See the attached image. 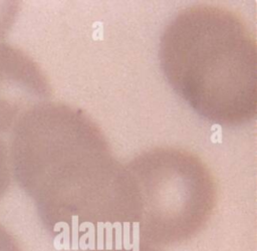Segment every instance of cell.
<instances>
[{
	"instance_id": "obj_1",
	"label": "cell",
	"mask_w": 257,
	"mask_h": 251,
	"mask_svg": "<svg viewBox=\"0 0 257 251\" xmlns=\"http://www.w3.org/2000/svg\"><path fill=\"white\" fill-rule=\"evenodd\" d=\"M11 173L44 227L72 241L128 223L123 165L103 133L80 109L45 101L11 131Z\"/></svg>"
},
{
	"instance_id": "obj_6",
	"label": "cell",
	"mask_w": 257,
	"mask_h": 251,
	"mask_svg": "<svg viewBox=\"0 0 257 251\" xmlns=\"http://www.w3.org/2000/svg\"><path fill=\"white\" fill-rule=\"evenodd\" d=\"M17 4L13 1H0V39L9 31L15 20L18 11Z\"/></svg>"
},
{
	"instance_id": "obj_4",
	"label": "cell",
	"mask_w": 257,
	"mask_h": 251,
	"mask_svg": "<svg viewBox=\"0 0 257 251\" xmlns=\"http://www.w3.org/2000/svg\"><path fill=\"white\" fill-rule=\"evenodd\" d=\"M51 95L50 83L33 58L14 45L0 43V133L11 132L28 110Z\"/></svg>"
},
{
	"instance_id": "obj_5",
	"label": "cell",
	"mask_w": 257,
	"mask_h": 251,
	"mask_svg": "<svg viewBox=\"0 0 257 251\" xmlns=\"http://www.w3.org/2000/svg\"><path fill=\"white\" fill-rule=\"evenodd\" d=\"M11 179V168L9 160L8 146L0 138V199L9 187Z\"/></svg>"
},
{
	"instance_id": "obj_7",
	"label": "cell",
	"mask_w": 257,
	"mask_h": 251,
	"mask_svg": "<svg viewBox=\"0 0 257 251\" xmlns=\"http://www.w3.org/2000/svg\"><path fill=\"white\" fill-rule=\"evenodd\" d=\"M0 251H21L14 236L0 223Z\"/></svg>"
},
{
	"instance_id": "obj_3",
	"label": "cell",
	"mask_w": 257,
	"mask_h": 251,
	"mask_svg": "<svg viewBox=\"0 0 257 251\" xmlns=\"http://www.w3.org/2000/svg\"><path fill=\"white\" fill-rule=\"evenodd\" d=\"M130 223L141 243L154 247L184 243L207 225L217 203L208 166L175 147L149 149L123 165Z\"/></svg>"
},
{
	"instance_id": "obj_8",
	"label": "cell",
	"mask_w": 257,
	"mask_h": 251,
	"mask_svg": "<svg viewBox=\"0 0 257 251\" xmlns=\"http://www.w3.org/2000/svg\"><path fill=\"white\" fill-rule=\"evenodd\" d=\"M89 251H161L157 247L145 244V243H137V245H133L132 247H104V248H96L91 249Z\"/></svg>"
},
{
	"instance_id": "obj_2",
	"label": "cell",
	"mask_w": 257,
	"mask_h": 251,
	"mask_svg": "<svg viewBox=\"0 0 257 251\" xmlns=\"http://www.w3.org/2000/svg\"><path fill=\"white\" fill-rule=\"evenodd\" d=\"M159 59L169 84L192 108L221 126L257 113V43L245 18L229 8L196 4L166 26Z\"/></svg>"
}]
</instances>
